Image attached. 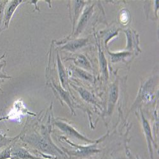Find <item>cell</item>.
<instances>
[{
  "mask_svg": "<svg viewBox=\"0 0 159 159\" xmlns=\"http://www.w3.org/2000/svg\"><path fill=\"white\" fill-rule=\"evenodd\" d=\"M10 150L9 149H7L5 151H3L1 155H0V159H6L10 157Z\"/></svg>",
  "mask_w": 159,
  "mask_h": 159,
  "instance_id": "17",
  "label": "cell"
},
{
  "mask_svg": "<svg viewBox=\"0 0 159 159\" xmlns=\"http://www.w3.org/2000/svg\"><path fill=\"white\" fill-rule=\"evenodd\" d=\"M56 124L57 125V127H59L62 131H64V132H66V134L70 135L71 136L73 137H76L78 139H85V140H87L85 138H84L83 136H82L80 134H78V132L74 130L72 127H71L70 126H69L68 125L66 124L65 123H62V122H56Z\"/></svg>",
  "mask_w": 159,
  "mask_h": 159,
  "instance_id": "5",
  "label": "cell"
},
{
  "mask_svg": "<svg viewBox=\"0 0 159 159\" xmlns=\"http://www.w3.org/2000/svg\"><path fill=\"white\" fill-rule=\"evenodd\" d=\"M92 11H93V7H90L85 10V11H84L81 17L80 21L79 22V24L78 25V28L76 30V33H75L76 36L78 35L83 30V29L85 28L86 24L87 23L90 17L92 16Z\"/></svg>",
  "mask_w": 159,
  "mask_h": 159,
  "instance_id": "3",
  "label": "cell"
},
{
  "mask_svg": "<svg viewBox=\"0 0 159 159\" xmlns=\"http://www.w3.org/2000/svg\"><path fill=\"white\" fill-rule=\"evenodd\" d=\"M76 62L78 64L82 66H86L88 64V62H87V61L86 60V59L84 56H82L78 57V58L76 61Z\"/></svg>",
  "mask_w": 159,
  "mask_h": 159,
  "instance_id": "16",
  "label": "cell"
},
{
  "mask_svg": "<svg viewBox=\"0 0 159 159\" xmlns=\"http://www.w3.org/2000/svg\"><path fill=\"white\" fill-rule=\"evenodd\" d=\"M5 118H0V121H1V120H3V119H5Z\"/></svg>",
  "mask_w": 159,
  "mask_h": 159,
  "instance_id": "19",
  "label": "cell"
},
{
  "mask_svg": "<svg viewBox=\"0 0 159 159\" xmlns=\"http://www.w3.org/2000/svg\"><path fill=\"white\" fill-rule=\"evenodd\" d=\"M142 120H143V125L144 130L145 134H146V137H147V142H148V144L149 150H150V152L151 155H152V144H151V142L153 141V139H152V134H151L150 127V125H149V124H148V122L147 120H146V119L144 118V117L143 115H142Z\"/></svg>",
  "mask_w": 159,
  "mask_h": 159,
  "instance_id": "6",
  "label": "cell"
},
{
  "mask_svg": "<svg viewBox=\"0 0 159 159\" xmlns=\"http://www.w3.org/2000/svg\"><path fill=\"white\" fill-rule=\"evenodd\" d=\"M57 66H58V70H59V75L61 80V82L64 88H66V84H67V75L64 70V66L61 63L59 56H57Z\"/></svg>",
  "mask_w": 159,
  "mask_h": 159,
  "instance_id": "7",
  "label": "cell"
},
{
  "mask_svg": "<svg viewBox=\"0 0 159 159\" xmlns=\"http://www.w3.org/2000/svg\"><path fill=\"white\" fill-rule=\"evenodd\" d=\"M99 58H100V62H101V70L102 71L103 74L105 76H107V62L106 61V59L104 57V56L103 53L99 50Z\"/></svg>",
  "mask_w": 159,
  "mask_h": 159,
  "instance_id": "12",
  "label": "cell"
},
{
  "mask_svg": "<svg viewBox=\"0 0 159 159\" xmlns=\"http://www.w3.org/2000/svg\"><path fill=\"white\" fill-rule=\"evenodd\" d=\"M7 3H8V1H0V33H1L2 31V25L3 21L5 7Z\"/></svg>",
  "mask_w": 159,
  "mask_h": 159,
  "instance_id": "13",
  "label": "cell"
},
{
  "mask_svg": "<svg viewBox=\"0 0 159 159\" xmlns=\"http://www.w3.org/2000/svg\"><path fill=\"white\" fill-rule=\"evenodd\" d=\"M24 140L30 144L34 146L35 148L46 153L54 155L62 154V152L54 144L52 143L51 141L47 137V136H41L33 134L25 137Z\"/></svg>",
  "mask_w": 159,
  "mask_h": 159,
  "instance_id": "1",
  "label": "cell"
},
{
  "mask_svg": "<svg viewBox=\"0 0 159 159\" xmlns=\"http://www.w3.org/2000/svg\"><path fill=\"white\" fill-rule=\"evenodd\" d=\"M5 53L1 57H0V81L2 82H3V80L10 79L11 78V76L7 75L4 71L5 67L6 66V61L5 60L3 61L2 60L5 58ZM0 89H1V88H0Z\"/></svg>",
  "mask_w": 159,
  "mask_h": 159,
  "instance_id": "10",
  "label": "cell"
},
{
  "mask_svg": "<svg viewBox=\"0 0 159 159\" xmlns=\"http://www.w3.org/2000/svg\"><path fill=\"white\" fill-rule=\"evenodd\" d=\"M121 20L123 22H127V20H128V18H129V16H128V13H127L126 11H123L122 12V14H121Z\"/></svg>",
  "mask_w": 159,
  "mask_h": 159,
  "instance_id": "18",
  "label": "cell"
},
{
  "mask_svg": "<svg viewBox=\"0 0 159 159\" xmlns=\"http://www.w3.org/2000/svg\"><path fill=\"white\" fill-rule=\"evenodd\" d=\"M118 98V87L117 85L114 84L110 90V101H109V111L111 110L113 105L115 104Z\"/></svg>",
  "mask_w": 159,
  "mask_h": 159,
  "instance_id": "9",
  "label": "cell"
},
{
  "mask_svg": "<svg viewBox=\"0 0 159 159\" xmlns=\"http://www.w3.org/2000/svg\"><path fill=\"white\" fill-rule=\"evenodd\" d=\"M54 86L56 90H57V92L59 93V94L62 97V98L63 99H64L65 101L67 102V103L70 106V104H71L70 98V97H69V95H68V92L64 91V90H62L60 87L56 86V84H54Z\"/></svg>",
  "mask_w": 159,
  "mask_h": 159,
  "instance_id": "11",
  "label": "cell"
},
{
  "mask_svg": "<svg viewBox=\"0 0 159 159\" xmlns=\"http://www.w3.org/2000/svg\"><path fill=\"white\" fill-rule=\"evenodd\" d=\"M12 155L14 158H31V159H36L34 157H33L31 154H30L27 151L24 150L23 148H18L12 152Z\"/></svg>",
  "mask_w": 159,
  "mask_h": 159,
  "instance_id": "8",
  "label": "cell"
},
{
  "mask_svg": "<svg viewBox=\"0 0 159 159\" xmlns=\"http://www.w3.org/2000/svg\"><path fill=\"white\" fill-rule=\"evenodd\" d=\"M10 141H11V139L6 138L5 136L0 134V148L3 147V146H5L7 144L10 143Z\"/></svg>",
  "mask_w": 159,
  "mask_h": 159,
  "instance_id": "15",
  "label": "cell"
},
{
  "mask_svg": "<svg viewBox=\"0 0 159 159\" xmlns=\"http://www.w3.org/2000/svg\"><path fill=\"white\" fill-rule=\"evenodd\" d=\"M87 39H78L68 42L63 47H62L61 49H65L67 50H70L71 52L75 51L76 50L81 48L83 47L87 42Z\"/></svg>",
  "mask_w": 159,
  "mask_h": 159,
  "instance_id": "4",
  "label": "cell"
},
{
  "mask_svg": "<svg viewBox=\"0 0 159 159\" xmlns=\"http://www.w3.org/2000/svg\"><path fill=\"white\" fill-rule=\"evenodd\" d=\"M78 92H80V94H81V96H82V98L86 100L87 101L89 102H94V99L92 98V95L89 93V92H87V90L82 89V88H80L78 89Z\"/></svg>",
  "mask_w": 159,
  "mask_h": 159,
  "instance_id": "14",
  "label": "cell"
},
{
  "mask_svg": "<svg viewBox=\"0 0 159 159\" xmlns=\"http://www.w3.org/2000/svg\"><path fill=\"white\" fill-rule=\"evenodd\" d=\"M23 1H20V0H15V1H8V3L6 5L5 12H4V17H3V24L4 28L3 30L7 29L9 26V24L10 20L11 19L12 16L14 15L15 11L17 8L18 6L21 4Z\"/></svg>",
  "mask_w": 159,
  "mask_h": 159,
  "instance_id": "2",
  "label": "cell"
}]
</instances>
